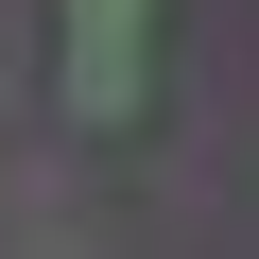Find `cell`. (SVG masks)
<instances>
[{"label": "cell", "mask_w": 259, "mask_h": 259, "mask_svg": "<svg viewBox=\"0 0 259 259\" xmlns=\"http://www.w3.org/2000/svg\"><path fill=\"white\" fill-rule=\"evenodd\" d=\"M139 35L156 0H69V121H139Z\"/></svg>", "instance_id": "obj_1"}]
</instances>
